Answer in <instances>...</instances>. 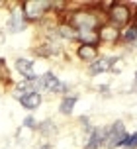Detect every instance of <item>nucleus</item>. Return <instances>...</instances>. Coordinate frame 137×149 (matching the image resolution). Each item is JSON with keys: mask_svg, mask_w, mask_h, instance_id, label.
<instances>
[{"mask_svg": "<svg viewBox=\"0 0 137 149\" xmlns=\"http://www.w3.org/2000/svg\"><path fill=\"white\" fill-rule=\"evenodd\" d=\"M106 2L94 4H68L67 12L61 20L71 24L76 31L78 30H98L106 22Z\"/></svg>", "mask_w": 137, "mask_h": 149, "instance_id": "f257e3e1", "label": "nucleus"}, {"mask_svg": "<svg viewBox=\"0 0 137 149\" xmlns=\"http://www.w3.org/2000/svg\"><path fill=\"white\" fill-rule=\"evenodd\" d=\"M20 8H22V14L30 26H41L45 20H49L53 16L55 2H49V0H28V2H20Z\"/></svg>", "mask_w": 137, "mask_h": 149, "instance_id": "f03ea898", "label": "nucleus"}, {"mask_svg": "<svg viewBox=\"0 0 137 149\" xmlns=\"http://www.w3.org/2000/svg\"><path fill=\"white\" fill-rule=\"evenodd\" d=\"M106 22L122 31L133 22V6L129 2H106Z\"/></svg>", "mask_w": 137, "mask_h": 149, "instance_id": "7ed1b4c3", "label": "nucleus"}, {"mask_svg": "<svg viewBox=\"0 0 137 149\" xmlns=\"http://www.w3.org/2000/svg\"><path fill=\"white\" fill-rule=\"evenodd\" d=\"M37 86H39L41 94H59V96H65L68 92H73V84L59 79L57 73H53V71L39 73L37 74Z\"/></svg>", "mask_w": 137, "mask_h": 149, "instance_id": "20e7f679", "label": "nucleus"}, {"mask_svg": "<svg viewBox=\"0 0 137 149\" xmlns=\"http://www.w3.org/2000/svg\"><path fill=\"white\" fill-rule=\"evenodd\" d=\"M125 137H127V130H125L123 120H114L110 126H106V143H104V149H122Z\"/></svg>", "mask_w": 137, "mask_h": 149, "instance_id": "39448f33", "label": "nucleus"}, {"mask_svg": "<svg viewBox=\"0 0 137 149\" xmlns=\"http://www.w3.org/2000/svg\"><path fill=\"white\" fill-rule=\"evenodd\" d=\"M30 28V24L26 22V18L22 14L20 2L10 4L8 6V18H6V33H22Z\"/></svg>", "mask_w": 137, "mask_h": 149, "instance_id": "423d86ee", "label": "nucleus"}, {"mask_svg": "<svg viewBox=\"0 0 137 149\" xmlns=\"http://www.w3.org/2000/svg\"><path fill=\"white\" fill-rule=\"evenodd\" d=\"M12 98L30 114H33L39 106L43 104V94L41 92H20V90L12 88Z\"/></svg>", "mask_w": 137, "mask_h": 149, "instance_id": "0eeeda50", "label": "nucleus"}, {"mask_svg": "<svg viewBox=\"0 0 137 149\" xmlns=\"http://www.w3.org/2000/svg\"><path fill=\"white\" fill-rule=\"evenodd\" d=\"M118 57H120V55H102V53H100V57L94 61V63H90L86 71H88L90 77H100V74L112 73V71H114L116 61H118Z\"/></svg>", "mask_w": 137, "mask_h": 149, "instance_id": "6e6552de", "label": "nucleus"}, {"mask_svg": "<svg viewBox=\"0 0 137 149\" xmlns=\"http://www.w3.org/2000/svg\"><path fill=\"white\" fill-rule=\"evenodd\" d=\"M98 36H100V45H110V47H116V45L122 43V31L110 26L108 22H104L102 26L98 28Z\"/></svg>", "mask_w": 137, "mask_h": 149, "instance_id": "1a4fd4ad", "label": "nucleus"}, {"mask_svg": "<svg viewBox=\"0 0 137 149\" xmlns=\"http://www.w3.org/2000/svg\"><path fill=\"white\" fill-rule=\"evenodd\" d=\"M106 143V126H94L86 134L82 149H104Z\"/></svg>", "mask_w": 137, "mask_h": 149, "instance_id": "9d476101", "label": "nucleus"}, {"mask_svg": "<svg viewBox=\"0 0 137 149\" xmlns=\"http://www.w3.org/2000/svg\"><path fill=\"white\" fill-rule=\"evenodd\" d=\"M14 67L16 71L20 73L22 79H35L39 73H35V61L31 57H26V55H20L14 59Z\"/></svg>", "mask_w": 137, "mask_h": 149, "instance_id": "9b49d317", "label": "nucleus"}, {"mask_svg": "<svg viewBox=\"0 0 137 149\" xmlns=\"http://www.w3.org/2000/svg\"><path fill=\"white\" fill-rule=\"evenodd\" d=\"M75 57L80 63H86L90 65L100 57V47H92V45H82V43H76L75 47Z\"/></svg>", "mask_w": 137, "mask_h": 149, "instance_id": "f8f14e48", "label": "nucleus"}, {"mask_svg": "<svg viewBox=\"0 0 137 149\" xmlns=\"http://www.w3.org/2000/svg\"><path fill=\"white\" fill-rule=\"evenodd\" d=\"M78 100H80V94H78V92H68V94L61 96V98H59V106H57L59 114L65 116V118H71V116H73V110H75V106H76Z\"/></svg>", "mask_w": 137, "mask_h": 149, "instance_id": "ddd939ff", "label": "nucleus"}, {"mask_svg": "<svg viewBox=\"0 0 137 149\" xmlns=\"http://www.w3.org/2000/svg\"><path fill=\"white\" fill-rule=\"evenodd\" d=\"M55 33H57V37L63 43H76V30L65 20H57L55 22Z\"/></svg>", "mask_w": 137, "mask_h": 149, "instance_id": "4468645a", "label": "nucleus"}, {"mask_svg": "<svg viewBox=\"0 0 137 149\" xmlns=\"http://www.w3.org/2000/svg\"><path fill=\"white\" fill-rule=\"evenodd\" d=\"M35 132H37L45 141H49V139H53L55 135L59 134V124H57L53 118H43L37 124V130H35Z\"/></svg>", "mask_w": 137, "mask_h": 149, "instance_id": "2eb2a0df", "label": "nucleus"}, {"mask_svg": "<svg viewBox=\"0 0 137 149\" xmlns=\"http://www.w3.org/2000/svg\"><path fill=\"white\" fill-rule=\"evenodd\" d=\"M76 43L92 45V47H100L98 30H78V31H76Z\"/></svg>", "mask_w": 137, "mask_h": 149, "instance_id": "dca6fc26", "label": "nucleus"}, {"mask_svg": "<svg viewBox=\"0 0 137 149\" xmlns=\"http://www.w3.org/2000/svg\"><path fill=\"white\" fill-rule=\"evenodd\" d=\"M0 82H2L4 86H12V84H14V82H12L10 67H8L6 59H2V57H0Z\"/></svg>", "mask_w": 137, "mask_h": 149, "instance_id": "f3484780", "label": "nucleus"}, {"mask_svg": "<svg viewBox=\"0 0 137 149\" xmlns=\"http://www.w3.org/2000/svg\"><path fill=\"white\" fill-rule=\"evenodd\" d=\"M37 124H39V120L33 116V114H28L26 118H24L22 122V127L26 130V132H35L37 130Z\"/></svg>", "mask_w": 137, "mask_h": 149, "instance_id": "a211bd4d", "label": "nucleus"}, {"mask_svg": "<svg viewBox=\"0 0 137 149\" xmlns=\"http://www.w3.org/2000/svg\"><path fill=\"white\" fill-rule=\"evenodd\" d=\"M76 124L80 126V130H82L84 134H88L92 127H94V124H92V120H90V116H88V114H82V116H78V118H76Z\"/></svg>", "mask_w": 137, "mask_h": 149, "instance_id": "6ab92c4d", "label": "nucleus"}, {"mask_svg": "<svg viewBox=\"0 0 137 149\" xmlns=\"http://www.w3.org/2000/svg\"><path fill=\"white\" fill-rule=\"evenodd\" d=\"M122 149H137V132L127 134V137H125V141H123Z\"/></svg>", "mask_w": 137, "mask_h": 149, "instance_id": "aec40b11", "label": "nucleus"}, {"mask_svg": "<svg viewBox=\"0 0 137 149\" xmlns=\"http://www.w3.org/2000/svg\"><path fill=\"white\" fill-rule=\"evenodd\" d=\"M33 149H53V143H51V141H45V139H43V141H39Z\"/></svg>", "mask_w": 137, "mask_h": 149, "instance_id": "412c9836", "label": "nucleus"}, {"mask_svg": "<svg viewBox=\"0 0 137 149\" xmlns=\"http://www.w3.org/2000/svg\"><path fill=\"white\" fill-rule=\"evenodd\" d=\"M4 37H6V31H4V30H0V43L4 41Z\"/></svg>", "mask_w": 137, "mask_h": 149, "instance_id": "4be33fe9", "label": "nucleus"}, {"mask_svg": "<svg viewBox=\"0 0 137 149\" xmlns=\"http://www.w3.org/2000/svg\"><path fill=\"white\" fill-rule=\"evenodd\" d=\"M133 79H135V82H137V69H135V74H133Z\"/></svg>", "mask_w": 137, "mask_h": 149, "instance_id": "5701e85b", "label": "nucleus"}, {"mask_svg": "<svg viewBox=\"0 0 137 149\" xmlns=\"http://www.w3.org/2000/svg\"><path fill=\"white\" fill-rule=\"evenodd\" d=\"M0 102H2V96H0Z\"/></svg>", "mask_w": 137, "mask_h": 149, "instance_id": "b1692460", "label": "nucleus"}]
</instances>
